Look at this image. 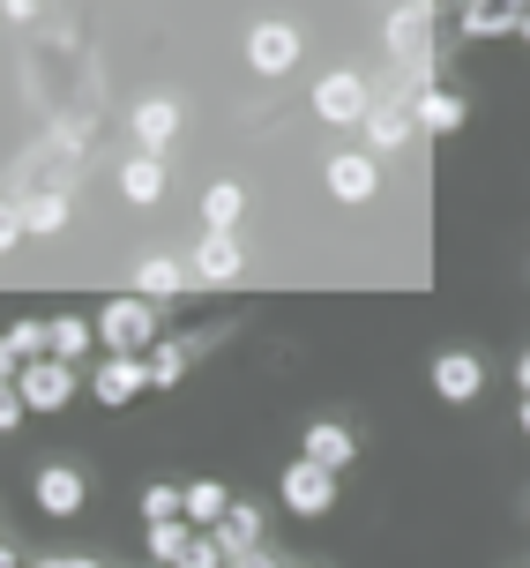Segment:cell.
I'll use <instances>...</instances> for the list:
<instances>
[{
  "label": "cell",
  "instance_id": "obj_10",
  "mask_svg": "<svg viewBox=\"0 0 530 568\" xmlns=\"http://www.w3.org/2000/svg\"><path fill=\"white\" fill-rule=\"evenodd\" d=\"M172 135H180V98H172V90L142 98V105H135V142H142V158H165Z\"/></svg>",
  "mask_w": 530,
  "mask_h": 568
},
{
  "label": "cell",
  "instance_id": "obj_2",
  "mask_svg": "<svg viewBox=\"0 0 530 568\" xmlns=\"http://www.w3.org/2000/svg\"><path fill=\"white\" fill-rule=\"evenodd\" d=\"M314 120H329V128H366V113H374V83H366L359 68H329L322 83H314Z\"/></svg>",
  "mask_w": 530,
  "mask_h": 568
},
{
  "label": "cell",
  "instance_id": "obj_17",
  "mask_svg": "<svg viewBox=\"0 0 530 568\" xmlns=\"http://www.w3.org/2000/svg\"><path fill=\"white\" fill-rule=\"evenodd\" d=\"M247 217V187L239 180H210V195H202V232H232Z\"/></svg>",
  "mask_w": 530,
  "mask_h": 568
},
{
  "label": "cell",
  "instance_id": "obj_3",
  "mask_svg": "<svg viewBox=\"0 0 530 568\" xmlns=\"http://www.w3.org/2000/svg\"><path fill=\"white\" fill-rule=\"evenodd\" d=\"M299 53H307V38H299L292 16H262V23L247 30V68L254 75H292Z\"/></svg>",
  "mask_w": 530,
  "mask_h": 568
},
{
  "label": "cell",
  "instance_id": "obj_19",
  "mask_svg": "<svg viewBox=\"0 0 530 568\" xmlns=\"http://www.w3.org/2000/svg\"><path fill=\"white\" fill-rule=\"evenodd\" d=\"M45 337H53V359L75 367L90 344H98V322H90V314H53V322H45Z\"/></svg>",
  "mask_w": 530,
  "mask_h": 568
},
{
  "label": "cell",
  "instance_id": "obj_23",
  "mask_svg": "<svg viewBox=\"0 0 530 568\" xmlns=\"http://www.w3.org/2000/svg\"><path fill=\"white\" fill-rule=\"evenodd\" d=\"M23 225H30V240H53V232L68 225V195H60V187H38V195L23 202Z\"/></svg>",
  "mask_w": 530,
  "mask_h": 568
},
{
  "label": "cell",
  "instance_id": "obj_20",
  "mask_svg": "<svg viewBox=\"0 0 530 568\" xmlns=\"http://www.w3.org/2000/svg\"><path fill=\"white\" fill-rule=\"evenodd\" d=\"M224 516H232V494H224L217 479H195V486H187V524H195L202 539H210V531H217Z\"/></svg>",
  "mask_w": 530,
  "mask_h": 568
},
{
  "label": "cell",
  "instance_id": "obj_35",
  "mask_svg": "<svg viewBox=\"0 0 530 568\" xmlns=\"http://www.w3.org/2000/svg\"><path fill=\"white\" fill-rule=\"evenodd\" d=\"M523 434H530V404H523Z\"/></svg>",
  "mask_w": 530,
  "mask_h": 568
},
{
  "label": "cell",
  "instance_id": "obj_11",
  "mask_svg": "<svg viewBox=\"0 0 530 568\" xmlns=\"http://www.w3.org/2000/svg\"><path fill=\"white\" fill-rule=\"evenodd\" d=\"M187 270H195V284H232L239 270H247V255H239V232H202V247L187 255Z\"/></svg>",
  "mask_w": 530,
  "mask_h": 568
},
{
  "label": "cell",
  "instance_id": "obj_5",
  "mask_svg": "<svg viewBox=\"0 0 530 568\" xmlns=\"http://www.w3.org/2000/svg\"><path fill=\"white\" fill-rule=\"evenodd\" d=\"M16 389H23L30 412H68V404H75V389H83V374L68 367V359H30Z\"/></svg>",
  "mask_w": 530,
  "mask_h": 568
},
{
  "label": "cell",
  "instance_id": "obj_32",
  "mask_svg": "<svg viewBox=\"0 0 530 568\" xmlns=\"http://www.w3.org/2000/svg\"><path fill=\"white\" fill-rule=\"evenodd\" d=\"M30 568H105V561H83V554H53V561H30Z\"/></svg>",
  "mask_w": 530,
  "mask_h": 568
},
{
  "label": "cell",
  "instance_id": "obj_18",
  "mask_svg": "<svg viewBox=\"0 0 530 568\" xmlns=\"http://www.w3.org/2000/svg\"><path fill=\"white\" fill-rule=\"evenodd\" d=\"M202 344H210V337H157V352L142 359V367H150V382H157V389H172V382L187 374V359H195Z\"/></svg>",
  "mask_w": 530,
  "mask_h": 568
},
{
  "label": "cell",
  "instance_id": "obj_12",
  "mask_svg": "<svg viewBox=\"0 0 530 568\" xmlns=\"http://www.w3.org/2000/svg\"><path fill=\"white\" fill-rule=\"evenodd\" d=\"M299 456H307V464H322V471H344V464L359 456V434H351L344 419H314L307 442H299Z\"/></svg>",
  "mask_w": 530,
  "mask_h": 568
},
{
  "label": "cell",
  "instance_id": "obj_31",
  "mask_svg": "<svg viewBox=\"0 0 530 568\" xmlns=\"http://www.w3.org/2000/svg\"><path fill=\"white\" fill-rule=\"evenodd\" d=\"M232 568H292V561H277V554L262 546V554H239V561H232Z\"/></svg>",
  "mask_w": 530,
  "mask_h": 568
},
{
  "label": "cell",
  "instance_id": "obj_33",
  "mask_svg": "<svg viewBox=\"0 0 530 568\" xmlns=\"http://www.w3.org/2000/svg\"><path fill=\"white\" fill-rule=\"evenodd\" d=\"M516 397L530 404V352H523V359H516Z\"/></svg>",
  "mask_w": 530,
  "mask_h": 568
},
{
  "label": "cell",
  "instance_id": "obj_15",
  "mask_svg": "<svg viewBox=\"0 0 530 568\" xmlns=\"http://www.w3.org/2000/svg\"><path fill=\"white\" fill-rule=\"evenodd\" d=\"M463 38H516L523 30V8H508V0H463Z\"/></svg>",
  "mask_w": 530,
  "mask_h": 568
},
{
  "label": "cell",
  "instance_id": "obj_28",
  "mask_svg": "<svg viewBox=\"0 0 530 568\" xmlns=\"http://www.w3.org/2000/svg\"><path fill=\"white\" fill-rule=\"evenodd\" d=\"M172 568H232V561H224V546H217V539H195Z\"/></svg>",
  "mask_w": 530,
  "mask_h": 568
},
{
  "label": "cell",
  "instance_id": "obj_30",
  "mask_svg": "<svg viewBox=\"0 0 530 568\" xmlns=\"http://www.w3.org/2000/svg\"><path fill=\"white\" fill-rule=\"evenodd\" d=\"M16 382H23V359H16V352H8V337H0V389H16Z\"/></svg>",
  "mask_w": 530,
  "mask_h": 568
},
{
  "label": "cell",
  "instance_id": "obj_26",
  "mask_svg": "<svg viewBox=\"0 0 530 568\" xmlns=\"http://www.w3.org/2000/svg\"><path fill=\"white\" fill-rule=\"evenodd\" d=\"M8 352H16V359H53V337H45V322H16V329H8Z\"/></svg>",
  "mask_w": 530,
  "mask_h": 568
},
{
  "label": "cell",
  "instance_id": "obj_24",
  "mask_svg": "<svg viewBox=\"0 0 530 568\" xmlns=\"http://www.w3.org/2000/svg\"><path fill=\"white\" fill-rule=\"evenodd\" d=\"M142 524H187V486H142Z\"/></svg>",
  "mask_w": 530,
  "mask_h": 568
},
{
  "label": "cell",
  "instance_id": "obj_4",
  "mask_svg": "<svg viewBox=\"0 0 530 568\" xmlns=\"http://www.w3.org/2000/svg\"><path fill=\"white\" fill-rule=\"evenodd\" d=\"M30 494H38V509L53 516V524H75V516L90 509V479H83V464H68V456H53V464H38V479H30Z\"/></svg>",
  "mask_w": 530,
  "mask_h": 568
},
{
  "label": "cell",
  "instance_id": "obj_16",
  "mask_svg": "<svg viewBox=\"0 0 530 568\" xmlns=\"http://www.w3.org/2000/svg\"><path fill=\"white\" fill-rule=\"evenodd\" d=\"M210 539L224 546V561H239V554H262V509H254V501H232V516H224Z\"/></svg>",
  "mask_w": 530,
  "mask_h": 568
},
{
  "label": "cell",
  "instance_id": "obj_25",
  "mask_svg": "<svg viewBox=\"0 0 530 568\" xmlns=\"http://www.w3.org/2000/svg\"><path fill=\"white\" fill-rule=\"evenodd\" d=\"M142 539H150V561H165V568H172L180 554H187V546L202 539V531H195V524H150Z\"/></svg>",
  "mask_w": 530,
  "mask_h": 568
},
{
  "label": "cell",
  "instance_id": "obj_8",
  "mask_svg": "<svg viewBox=\"0 0 530 568\" xmlns=\"http://www.w3.org/2000/svg\"><path fill=\"white\" fill-rule=\"evenodd\" d=\"M284 509L292 516H329L336 509V471H322V464H284Z\"/></svg>",
  "mask_w": 530,
  "mask_h": 568
},
{
  "label": "cell",
  "instance_id": "obj_21",
  "mask_svg": "<svg viewBox=\"0 0 530 568\" xmlns=\"http://www.w3.org/2000/svg\"><path fill=\"white\" fill-rule=\"evenodd\" d=\"M411 113H419V128H426V135H456L471 105H463L456 90H426V98H419V105H411Z\"/></svg>",
  "mask_w": 530,
  "mask_h": 568
},
{
  "label": "cell",
  "instance_id": "obj_6",
  "mask_svg": "<svg viewBox=\"0 0 530 568\" xmlns=\"http://www.w3.org/2000/svg\"><path fill=\"white\" fill-rule=\"evenodd\" d=\"M322 180H329L336 202H374L381 195V158L374 150H336L329 165H322Z\"/></svg>",
  "mask_w": 530,
  "mask_h": 568
},
{
  "label": "cell",
  "instance_id": "obj_27",
  "mask_svg": "<svg viewBox=\"0 0 530 568\" xmlns=\"http://www.w3.org/2000/svg\"><path fill=\"white\" fill-rule=\"evenodd\" d=\"M30 240V225H23V202H0V255H16Z\"/></svg>",
  "mask_w": 530,
  "mask_h": 568
},
{
  "label": "cell",
  "instance_id": "obj_1",
  "mask_svg": "<svg viewBox=\"0 0 530 568\" xmlns=\"http://www.w3.org/2000/svg\"><path fill=\"white\" fill-rule=\"evenodd\" d=\"M98 344H105V359H150L157 352V307L142 300V292H120L98 307Z\"/></svg>",
  "mask_w": 530,
  "mask_h": 568
},
{
  "label": "cell",
  "instance_id": "obj_36",
  "mask_svg": "<svg viewBox=\"0 0 530 568\" xmlns=\"http://www.w3.org/2000/svg\"><path fill=\"white\" fill-rule=\"evenodd\" d=\"M292 568H322V561H292Z\"/></svg>",
  "mask_w": 530,
  "mask_h": 568
},
{
  "label": "cell",
  "instance_id": "obj_14",
  "mask_svg": "<svg viewBox=\"0 0 530 568\" xmlns=\"http://www.w3.org/2000/svg\"><path fill=\"white\" fill-rule=\"evenodd\" d=\"M187 284H195V270H187L180 255H150V262L135 270V292L150 300V307H157V300H180Z\"/></svg>",
  "mask_w": 530,
  "mask_h": 568
},
{
  "label": "cell",
  "instance_id": "obj_22",
  "mask_svg": "<svg viewBox=\"0 0 530 568\" xmlns=\"http://www.w3.org/2000/svg\"><path fill=\"white\" fill-rule=\"evenodd\" d=\"M120 195H128V202H157V195H165V158H142V150H135V158L120 165Z\"/></svg>",
  "mask_w": 530,
  "mask_h": 568
},
{
  "label": "cell",
  "instance_id": "obj_13",
  "mask_svg": "<svg viewBox=\"0 0 530 568\" xmlns=\"http://www.w3.org/2000/svg\"><path fill=\"white\" fill-rule=\"evenodd\" d=\"M90 389H98V404H135L142 389H150V367H142V359H98Z\"/></svg>",
  "mask_w": 530,
  "mask_h": 568
},
{
  "label": "cell",
  "instance_id": "obj_34",
  "mask_svg": "<svg viewBox=\"0 0 530 568\" xmlns=\"http://www.w3.org/2000/svg\"><path fill=\"white\" fill-rule=\"evenodd\" d=\"M516 38H523V45H530V8H523V30H516Z\"/></svg>",
  "mask_w": 530,
  "mask_h": 568
},
{
  "label": "cell",
  "instance_id": "obj_29",
  "mask_svg": "<svg viewBox=\"0 0 530 568\" xmlns=\"http://www.w3.org/2000/svg\"><path fill=\"white\" fill-rule=\"evenodd\" d=\"M30 419V404H23V389H0V434H16V426Z\"/></svg>",
  "mask_w": 530,
  "mask_h": 568
},
{
  "label": "cell",
  "instance_id": "obj_7",
  "mask_svg": "<svg viewBox=\"0 0 530 568\" xmlns=\"http://www.w3.org/2000/svg\"><path fill=\"white\" fill-rule=\"evenodd\" d=\"M434 397L441 404H478L486 397V359L463 352V344H448L441 359H434Z\"/></svg>",
  "mask_w": 530,
  "mask_h": 568
},
{
  "label": "cell",
  "instance_id": "obj_9",
  "mask_svg": "<svg viewBox=\"0 0 530 568\" xmlns=\"http://www.w3.org/2000/svg\"><path fill=\"white\" fill-rule=\"evenodd\" d=\"M411 128H419V113H411V105H404V98H374V113H366V150H374V158H389V150H404V142H411Z\"/></svg>",
  "mask_w": 530,
  "mask_h": 568
}]
</instances>
